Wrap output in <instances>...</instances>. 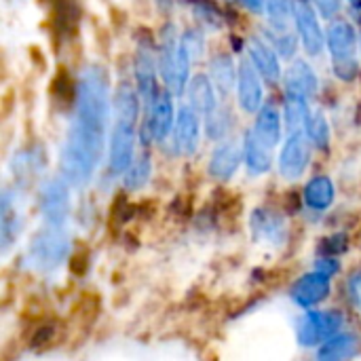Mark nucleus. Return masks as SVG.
I'll return each mask as SVG.
<instances>
[{
  "label": "nucleus",
  "instance_id": "obj_1",
  "mask_svg": "<svg viewBox=\"0 0 361 361\" xmlns=\"http://www.w3.org/2000/svg\"><path fill=\"white\" fill-rule=\"evenodd\" d=\"M110 85L104 68L87 66L76 82V108L66 133L59 171L70 186H85L99 167L108 123H110Z\"/></svg>",
  "mask_w": 361,
  "mask_h": 361
},
{
  "label": "nucleus",
  "instance_id": "obj_2",
  "mask_svg": "<svg viewBox=\"0 0 361 361\" xmlns=\"http://www.w3.org/2000/svg\"><path fill=\"white\" fill-rule=\"evenodd\" d=\"M140 93L129 82L116 89L112 99L114 123L108 137V171L112 176H125L135 161V123L140 114Z\"/></svg>",
  "mask_w": 361,
  "mask_h": 361
},
{
  "label": "nucleus",
  "instance_id": "obj_3",
  "mask_svg": "<svg viewBox=\"0 0 361 361\" xmlns=\"http://www.w3.org/2000/svg\"><path fill=\"white\" fill-rule=\"evenodd\" d=\"M190 53L182 44L176 27L169 23L161 34V49H159V74L169 93L182 95L190 82Z\"/></svg>",
  "mask_w": 361,
  "mask_h": 361
},
{
  "label": "nucleus",
  "instance_id": "obj_4",
  "mask_svg": "<svg viewBox=\"0 0 361 361\" xmlns=\"http://www.w3.org/2000/svg\"><path fill=\"white\" fill-rule=\"evenodd\" d=\"M68 252H70V233L66 231V226L44 224L34 233L27 245V260L32 269L40 273H51L66 262Z\"/></svg>",
  "mask_w": 361,
  "mask_h": 361
},
{
  "label": "nucleus",
  "instance_id": "obj_5",
  "mask_svg": "<svg viewBox=\"0 0 361 361\" xmlns=\"http://www.w3.org/2000/svg\"><path fill=\"white\" fill-rule=\"evenodd\" d=\"M345 315L341 311H307L296 322V338L300 347H322L332 336L341 334Z\"/></svg>",
  "mask_w": 361,
  "mask_h": 361
},
{
  "label": "nucleus",
  "instance_id": "obj_6",
  "mask_svg": "<svg viewBox=\"0 0 361 361\" xmlns=\"http://www.w3.org/2000/svg\"><path fill=\"white\" fill-rule=\"evenodd\" d=\"M38 207L44 218V224L66 226V220H68L70 207H72L70 184L61 176L47 180L38 192Z\"/></svg>",
  "mask_w": 361,
  "mask_h": 361
},
{
  "label": "nucleus",
  "instance_id": "obj_7",
  "mask_svg": "<svg viewBox=\"0 0 361 361\" xmlns=\"http://www.w3.org/2000/svg\"><path fill=\"white\" fill-rule=\"evenodd\" d=\"M171 95H173V93H169V91L159 93L157 102H154L152 108L148 110V118H146V125H144V142H146V144H150L152 140H154V142H163V140H167L169 133L173 131L178 112H176V108H173Z\"/></svg>",
  "mask_w": 361,
  "mask_h": 361
},
{
  "label": "nucleus",
  "instance_id": "obj_8",
  "mask_svg": "<svg viewBox=\"0 0 361 361\" xmlns=\"http://www.w3.org/2000/svg\"><path fill=\"white\" fill-rule=\"evenodd\" d=\"M311 163V144L305 133L288 135L281 152H279V173L286 180H298L305 176Z\"/></svg>",
  "mask_w": 361,
  "mask_h": 361
},
{
  "label": "nucleus",
  "instance_id": "obj_9",
  "mask_svg": "<svg viewBox=\"0 0 361 361\" xmlns=\"http://www.w3.org/2000/svg\"><path fill=\"white\" fill-rule=\"evenodd\" d=\"M237 102L243 112L258 114L264 102V89L260 82V72L250 59H241L237 72Z\"/></svg>",
  "mask_w": 361,
  "mask_h": 361
},
{
  "label": "nucleus",
  "instance_id": "obj_10",
  "mask_svg": "<svg viewBox=\"0 0 361 361\" xmlns=\"http://www.w3.org/2000/svg\"><path fill=\"white\" fill-rule=\"evenodd\" d=\"M157 72H159V59L154 57V53L150 49L140 47L135 53V61H133V74H135V89H137L142 102L146 104V110H150L159 97Z\"/></svg>",
  "mask_w": 361,
  "mask_h": 361
},
{
  "label": "nucleus",
  "instance_id": "obj_11",
  "mask_svg": "<svg viewBox=\"0 0 361 361\" xmlns=\"http://www.w3.org/2000/svg\"><path fill=\"white\" fill-rule=\"evenodd\" d=\"M296 30H298V38L302 49L309 55H319L326 42L324 30L319 25L317 13L315 8L307 2V0H296V17H294Z\"/></svg>",
  "mask_w": 361,
  "mask_h": 361
},
{
  "label": "nucleus",
  "instance_id": "obj_12",
  "mask_svg": "<svg viewBox=\"0 0 361 361\" xmlns=\"http://www.w3.org/2000/svg\"><path fill=\"white\" fill-rule=\"evenodd\" d=\"M330 277L313 271L302 277H298L290 290V298L300 307V309H311L315 305H322L330 296Z\"/></svg>",
  "mask_w": 361,
  "mask_h": 361
},
{
  "label": "nucleus",
  "instance_id": "obj_13",
  "mask_svg": "<svg viewBox=\"0 0 361 361\" xmlns=\"http://www.w3.org/2000/svg\"><path fill=\"white\" fill-rule=\"evenodd\" d=\"M173 142L180 154L190 157L197 152L201 142V116L192 106H182L178 110L176 127H173Z\"/></svg>",
  "mask_w": 361,
  "mask_h": 361
},
{
  "label": "nucleus",
  "instance_id": "obj_14",
  "mask_svg": "<svg viewBox=\"0 0 361 361\" xmlns=\"http://www.w3.org/2000/svg\"><path fill=\"white\" fill-rule=\"evenodd\" d=\"M241 161H243V146H239L233 140H226V142H220L214 148V152L209 157V163H207V171H209V176L214 180L224 182V180H231L237 173Z\"/></svg>",
  "mask_w": 361,
  "mask_h": 361
},
{
  "label": "nucleus",
  "instance_id": "obj_15",
  "mask_svg": "<svg viewBox=\"0 0 361 361\" xmlns=\"http://www.w3.org/2000/svg\"><path fill=\"white\" fill-rule=\"evenodd\" d=\"M283 87H286V95L309 99L317 93L319 82L311 63L305 59H296L292 66H288L283 74Z\"/></svg>",
  "mask_w": 361,
  "mask_h": 361
},
{
  "label": "nucleus",
  "instance_id": "obj_16",
  "mask_svg": "<svg viewBox=\"0 0 361 361\" xmlns=\"http://www.w3.org/2000/svg\"><path fill=\"white\" fill-rule=\"evenodd\" d=\"M250 228H252V237L256 241H264V243H273V245L283 243L286 233H288L286 220L279 214L264 209V207L254 209V214L250 218Z\"/></svg>",
  "mask_w": 361,
  "mask_h": 361
},
{
  "label": "nucleus",
  "instance_id": "obj_17",
  "mask_svg": "<svg viewBox=\"0 0 361 361\" xmlns=\"http://www.w3.org/2000/svg\"><path fill=\"white\" fill-rule=\"evenodd\" d=\"M326 42L334 59H351L355 57V49H357V32L349 21L336 19L328 27Z\"/></svg>",
  "mask_w": 361,
  "mask_h": 361
},
{
  "label": "nucleus",
  "instance_id": "obj_18",
  "mask_svg": "<svg viewBox=\"0 0 361 361\" xmlns=\"http://www.w3.org/2000/svg\"><path fill=\"white\" fill-rule=\"evenodd\" d=\"M247 51H250V61L260 72V76H264L271 82L281 78V63H279V55L273 49V44L254 36V38H250Z\"/></svg>",
  "mask_w": 361,
  "mask_h": 361
},
{
  "label": "nucleus",
  "instance_id": "obj_19",
  "mask_svg": "<svg viewBox=\"0 0 361 361\" xmlns=\"http://www.w3.org/2000/svg\"><path fill=\"white\" fill-rule=\"evenodd\" d=\"M360 353V336L353 332H341L317 347V361H353Z\"/></svg>",
  "mask_w": 361,
  "mask_h": 361
},
{
  "label": "nucleus",
  "instance_id": "obj_20",
  "mask_svg": "<svg viewBox=\"0 0 361 361\" xmlns=\"http://www.w3.org/2000/svg\"><path fill=\"white\" fill-rule=\"evenodd\" d=\"M188 106H192L199 114L207 116L209 112H214L218 108V97H216V87L212 82V78L207 74H197L190 78L188 89Z\"/></svg>",
  "mask_w": 361,
  "mask_h": 361
},
{
  "label": "nucleus",
  "instance_id": "obj_21",
  "mask_svg": "<svg viewBox=\"0 0 361 361\" xmlns=\"http://www.w3.org/2000/svg\"><path fill=\"white\" fill-rule=\"evenodd\" d=\"M243 161L252 176H264L273 167V150L264 146L250 129L243 140Z\"/></svg>",
  "mask_w": 361,
  "mask_h": 361
},
{
  "label": "nucleus",
  "instance_id": "obj_22",
  "mask_svg": "<svg viewBox=\"0 0 361 361\" xmlns=\"http://www.w3.org/2000/svg\"><path fill=\"white\" fill-rule=\"evenodd\" d=\"M254 135L271 150L281 142V114L275 106H262L252 127Z\"/></svg>",
  "mask_w": 361,
  "mask_h": 361
},
{
  "label": "nucleus",
  "instance_id": "obj_23",
  "mask_svg": "<svg viewBox=\"0 0 361 361\" xmlns=\"http://www.w3.org/2000/svg\"><path fill=\"white\" fill-rule=\"evenodd\" d=\"M302 197H305V203H307L309 209L326 212L334 203V197H336L334 182L328 176H315V178H311L307 182V186L302 190Z\"/></svg>",
  "mask_w": 361,
  "mask_h": 361
},
{
  "label": "nucleus",
  "instance_id": "obj_24",
  "mask_svg": "<svg viewBox=\"0 0 361 361\" xmlns=\"http://www.w3.org/2000/svg\"><path fill=\"white\" fill-rule=\"evenodd\" d=\"M237 72L239 68H235V61L228 53H216L209 61V78L222 95L233 91L237 85Z\"/></svg>",
  "mask_w": 361,
  "mask_h": 361
},
{
  "label": "nucleus",
  "instance_id": "obj_25",
  "mask_svg": "<svg viewBox=\"0 0 361 361\" xmlns=\"http://www.w3.org/2000/svg\"><path fill=\"white\" fill-rule=\"evenodd\" d=\"M0 212H2V218H0V241H2V252L6 254L8 247L13 245V241L21 233L23 218L19 216V209L13 205L8 192H4V197H2V209Z\"/></svg>",
  "mask_w": 361,
  "mask_h": 361
},
{
  "label": "nucleus",
  "instance_id": "obj_26",
  "mask_svg": "<svg viewBox=\"0 0 361 361\" xmlns=\"http://www.w3.org/2000/svg\"><path fill=\"white\" fill-rule=\"evenodd\" d=\"M309 118H311V114H309L307 99L288 95L286 110H283V121H286V127H288V135H292V133H305L307 131V125H309Z\"/></svg>",
  "mask_w": 361,
  "mask_h": 361
},
{
  "label": "nucleus",
  "instance_id": "obj_27",
  "mask_svg": "<svg viewBox=\"0 0 361 361\" xmlns=\"http://www.w3.org/2000/svg\"><path fill=\"white\" fill-rule=\"evenodd\" d=\"M267 15L277 32H286L296 17V0H269Z\"/></svg>",
  "mask_w": 361,
  "mask_h": 361
},
{
  "label": "nucleus",
  "instance_id": "obj_28",
  "mask_svg": "<svg viewBox=\"0 0 361 361\" xmlns=\"http://www.w3.org/2000/svg\"><path fill=\"white\" fill-rule=\"evenodd\" d=\"M150 176H152V161L148 154H142V157H135V161L131 163V167L127 169L123 180L129 190H140L142 186L148 184Z\"/></svg>",
  "mask_w": 361,
  "mask_h": 361
},
{
  "label": "nucleus",
  "instance_id": "obj_29",
  "mask_svg": "<svg viewBox=\"0 0 361 361\" xmlns=\"http://www.w3.org/2000/svg\"><path fill=\"white\" fill-rule=\"evenodd\" d=\"M307 137L319 150H328V146H330V123H328V118H326L324 112L311 114L309 125H307Z\"/></svg>",
  "mask_w": 361,
  "mask_h": 361
},
{
  "label": "nucleus",
  "instance_id": "obj_30",
  "mask_svg": "<svg viewBox=\"0 0 361 361\" xmlns=\"http://www.w3.org/2000/svg\"><path fill=\"white\" fill-rule=\"evenodd\" d=\"M231 129V114L224 108H216L214 112H209L205 116V131L212 140H220L228 133Z\"/></svg>",
  "mask_w": 361,
  "mask_h": 361
},
{
  "label": "nucleus",
  "instance_id": "obj_31",
  "mask_svg": "<svg viewBox=\"0 0 361 361\" xmlns=\"http://www.w3.org/2000/svg\"><path fill=\"white\" fill-rule=\"evenodd\" d=\"M275 32H277V30H275ZM298 40H300V38H296V36L290 34L288 30H286V32H277L275 38H273V49L277 51L279 57L292 59L294 53H296V49H298Z\"/></svg>",
  "mask_w": 361,
  "mask_h": 361
},
{
  "label": "nucleus",
  "instance_id": "obj_32",
  "mask_svg": "<svg viewBox=\"0 0 361 361\" xmlns=\"http://www.w3.org/2000/svg\"><path fill=\"white\" fill-rule=\"evenodd\" d=\"M357 72H360V66H357V59L355 57H351V59H334V74L343 82L355 80Z\"/></svg>",
  "mask_w": 361,
  "mask_h": 361
},
{
  "label": "nucleus",
  "instance_id": "obj_33",
  "mask_svg": "<svg viewBox=\"0 0 361 361\" xmlns=\"http://www.w3.org/2000/svg\"><path fill=\"white\" fill-rule=\"evenodd\" d=\"M182 44L186 47V51H188V53H190V57L195 59V57H199V55L203 53L205 38H203V34H201V32H197V30H188V32L182 36Z\"/></svg>",
  "mask_w": 361,
  "mask_h": 361
},
{
  "label": "nucleus",
  "instance_id": "obj_34",
  "mask_svg": "<svg viewBox=\"0 0 361 361\" xmlns=\"http://www.w3.org/2000/svg\"><path fill=\"white\" fill-rule=\"evenodd\" d=\"M313 2L317 6V13H322V17L326 19H332L343 8V0H313Z\"/></svg>",
  "mask_w": 361,
  "mask_h": 361
},
{
  "label": "nucleus",
  "instance_id": "obj_35",
  "mask_svg": "<svg viewBox=\"0 0 361 361\" xmlns=\"http://www.w3.org/2000/svg\"><path fill=\"white\" fill-rule=\"evenodd\" d=\"M315 271L332 279V277L341 271V262H338L336 258H328V256H326V258H319V260L315 262Z\"/></svg>",
  "mask_w": 361,
  "mask_h": 361
},
{
  "label": "nucleus",
  "instance_id": "obj_36",
  "mask_svg": "<svg viewBox=\"0 0 361 361\" xmlns=\"http://www.w3.org/2000/svg\"><path fill=\"white\" fill-rule=\"evenodd\" d=\"M349 296H351V302L357 307V311L361 313V273H355L349 279Z\"/></svg>",
  "mask_w": 361,
  "mask_h": 361
},
{
  "label": "nucleus",
  "instance_id": "obj_37",
  "mask_svg": "<svg viewBox=\"0 0 361 361\" xmlns=\"http://www.w3.org/2000/svg\"><path fill=\"white\" fill-rule=\"evenodd\" d=\"M250 13H254V15H260L262 11H267V2L269 0H239Z\"/></svg>",
  "mask_w": 361,
  "mask_h": 361
},
{
  "label": "nucleus",
  "instance_id": "obj_38",
  "mask_svg": "<svg viewBox=\"0 0 361 361\" xmlns=\"http://www.w3.org/2000/svg\"><path fill=\"white\" fill-rule=\"evenodd\" d=\"M351 2H353V4H361V0H351Z\"/></svg>",
  "mask_w": 361,
  "mask_h": 361
}]
</instances>
